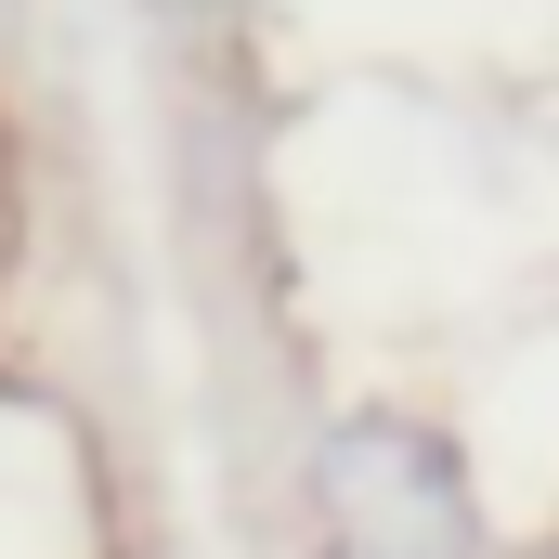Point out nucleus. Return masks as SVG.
Wrapping results in <instances>:
<instances>
[{"mask_svg":"<svg viewBox=\"0 0 559 559\" xmlns=\"http://www.w3.org/2000/svg\"><path fill=\"white\" fill-rule=\"evenodd\" d=\"M143 13H156V26H195V13H222V0H143Z\"/></svg>","mask_w":559,"mask_h":559,"instance_id":"f03ea898","label":"nucleus"},{"mask_svg":"<svg viewBox=\"0 0 559 559\" xmlns=\"http://www.w3.org/2000/svg\"><path fill=\"white\" fill-rule=\"evenodd\" d=\"M312 521L338 559H481V495H468V455L429 417H338L312 442Z\"/></svg>","mask_w":559,"mask_h":559,"instance_id":"f257e3e1","label":"nucleus"}]
</instances>
